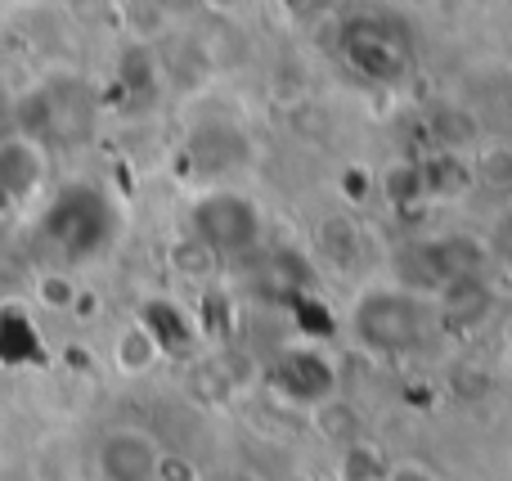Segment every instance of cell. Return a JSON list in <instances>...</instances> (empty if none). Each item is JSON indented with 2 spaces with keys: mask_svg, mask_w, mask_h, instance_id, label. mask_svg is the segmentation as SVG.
I'll return each instance as SVG.
<instances>
[{
  "mask_svg": "<svg viewBox=\"0 0 512 481\" xmlns=\"http://www.w3.org/2000/svg\"><path fill=\"white\" fill-rule=\"evenodd\" d=\"M162 473H167V450L153 432L122 423L99 437L90 481H162Z\"/></svg>",
  "mask_w": 512,
  "mask_h": 481,
  "instance_id": "obj_4",
  "label": "cell"
},
{
  "mask_svg": "<svg viewBox=\"0 0 512 481\" xmlns=\"http://www.w3.org/2000/svg\"><path fill=\"white\" fill-rule=\"evenodd\" d=\"M45 185V153L32 140H5L0 144V194L23 203Z\"/></svg>",
  "mask_w": 512,
  "mask_h": 481,
  "instance_id": "obj_5",
  "label": "cell"
},
{
  "mask_svg": "<svg viewBox=\"0 0 512 481\" xmlns=\"http://www.w3.org/2000/svg\"><path fill=\"white\" fill-rule=\"evenodd\" d=\"M77 284H72V275H63V270H45L41 279H36V302L50 306V311H72L77 306Z\"/></svg>",
  "mask_w": 512,
  "mask_h": 481,
  "instance_id": "obj_7",
  "label": "cell"
},
{
  "mask_svg": "<svg viewBox=\"0 0 512 481\" xmlns=\"http://www.w3.org/2000/svg\"><path fill=\"white\" fill-rule=\"evenodd\" d=\"M158 342L149 338V329H144L140 320L131 324V329H122V338H117V347H113V360H117V369H122L126 378H140V374H149L153 365H158Z\"/></svg>",
  "mask_w": 512,
  "mask_h": 481,
  "instance_id": "obj_6",
  "label": "cell"
},
{
  "mask_svg": "<svg viewBox=\"0 0 512 481\" xmlns=\"http://www.w3.org/2000/svg\"><path fill=\"white\" fill-rule=\"evenodd\" d=\"M265 383L274 387V396H283L288 405H306V410H324L337 396V374L333 360L315 347V342H301V347H283L274 356Z\"/></svg>",
  "mask_w": 512,
  "mask_h": 481,
  "instance_id": "obj_3",
  "label": "cell"
},
{
  "mask_svg": "<svg viewBox=\"0 0 512 481\" xmlns=\"http://www.w3.org/2000/svg\"><path fill=\"white\" fill-rule=\"evenodd\" d=\"M351 329L373 351H409L418 347L427 320L418 297L405 293V288H369V293H360V302L351 311Z\"/></svg>",
  "mask_w": 512,
  "mask_h": 481,
  "instance_id": "obj_2",
  "label": "cell"
},
{
  "mask_svg": "<svg viewBox=\"0 0 512 481\" xmlns=\"http://www.w3.org/2000/svg\"><path fill=\"white\" fill-rule=\"evenodd\" d=\"M221 481H261V477H256V473H243V468H239V473H225Z\"/></svg>",
  "mask_w": 512,
  "mask_h": 481,
  "instance_id": "obj_9",
  "label": "cell"
},
{
  "mask_svg": "<svg viewBox=\"0 0 512 481\" xmlns=\"http://www.w3.org/2000/svg\"><path fill=\"white\" fill-rule=\"evenodd\" d=\"M72 481H90V477H72Z\"/></svg>",
  "mask_w": 512,
  "mask_h": 481,
  "instance_id": "obj_10",
  "label": "cell"
},
{
  "mask_svg": "<svg viewBox=\"0 0 512 481\" xmlns=\"http://www.w3.org/2000/svg\"><path fill=\"white\" fill-rule=\"evenodd\" d=\"M189 225H194V239L212 257H225V261H239L256 252L265 234L261 207L248 194H239V189H207L194 203V212H189Z\"/></svg>",
  "mask_w": 512,
  "mask_h": 481,
  "instance_id": "obj_1",
  "label": "cell"
},
{
  "mask_svg": "<svg viewBox=\"0 0 512 481\" xmlns=\"http://www.w3.org/2000/svg\"><path fill=\"white\" fill-rule=\"evenodd\" d=\"M378 481H441V473L432 464H423V459H396V464L382 468Z\"/></svg>",
  "mask_w": 512,
  "mask_h": 481,
  "instance_id": "obj_8",
  "label": "cell"
}]
</instances>
